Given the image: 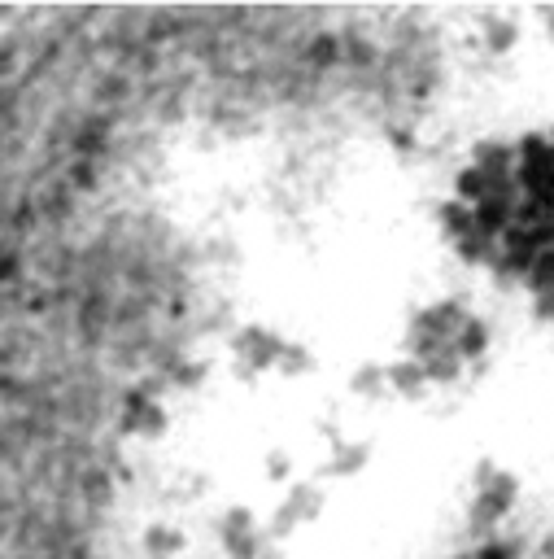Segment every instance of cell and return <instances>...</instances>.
<instances>
[{
  "instance_id": "cell-1",
  "label": "cell",
  "mask_w": 554,
  "mask_h": 559,
  "mask_svg": "<svg viewBox=\"0 0 554 559\" xmlns=\"http://www.w3.org/2000/svg\"><path fill=\"white\" fill-rule=\"evenodd\" d=\"M515 498H520V481H515L507 468H498V472H493V477L476 490L472 507H467V529L480 533V538H493V529H498L502 520L511 516Z\"/></svg>"
},
{
  "instance_id": "cell-2",
  "label": "cell",
  "mask_w": 554,
  "mask_h": 559,
  "mask_svg": "<svg viewBox=\"0 0 554 559\" xmlns=\"http://www.w3.org/2000/svg\"><path fill=\"white\" fill-rule=\"evenodd\" d=\"M232 350H236V376L254 380V376L267 372V367H275V359H280V350H284V337H275L271 328L249 324V328L236 332Z\"/></svg>"
},
{
  "instance_id": "cell-3",
  "label": "cell",
  "mask_w": 554,
  "mask_h": 559,
  "mask_svg": "<svg viewBox=\"0 0 554 559\" xmlns=\"http://www.w3.org/2000/svg\"><path fill=\"white\" fill-rule=\"evenodd\" d=\"M319 511H323V490L319 485H293L288 490V498L280 503V511H275V520L267 529H262V542H280L288 538L297 525H306V520H319Z\"/></svg>"
},
{
  "instance_id": "cell-4",
  "label": "cell",
  "mask_w": 554,
  "mask_h": 559,
  "mask_svg": "<svg viewBox=\"0 0 554 559\" xmlns=\"http://www.w3.org/2000/svg\"><path fill=\"white\" fill-rule=\"evenodd\" d=\"M467 324V306L459 297H445V302H432L424 311L411 315V332L406 337H428V341H441V346H450V337Z\"/></svg>"
},
{
  "instance_id": "cell-5",
  "label": "cell",
  "mask_w": 554,
  "mask_h": 559,
  "mask_svg": "<svg viewBox=\"0 0 554 559\" xmlns=\"http://www.w3.org/2000/svg\"><path fill=\"white\" fill-rule=\"evenodd\" d=\"M219 538H223V546H227V555L232 559H262V529L254 525V511L249 507L227 511Z\"/></svg>"
},
{
  "instance_id": "cell-6",
  "label": "cell",
  "mask_w": 554,
  "mask_h": 559,
  "mask_svg": "<svg viewBox=\"0 0 554 559\" xmlns=\"http://www.w3.org/2000/svg\"><path fill=\"white\" fill-rule=\"evenodd\" d=\"M384 385H389V394H402V398H424L428 394V376L415 359H393L389 367H384Z\"/></svg>"
},
{
  "instance_id": "cell-7",
  "label": "cell",
  "mask_w": 554,
  "mask_h": 559,
  "mask_svg": "<svg viewBox=\"0 0 554 559\" xmlns=\"http://www.w3.org/2000/svg\"><path fill=\"white\" fill-rule=\"evenodd\" d=\"M367 459H371V446L367 442H336L332 446V459H323V477L345 481V477H354V472H363Z\"/></svg>"
},
{
  "instance_id": "cell-8",
  "label": "cell",
  "mask_w": 554,
  "mask_h": 559,
  "mask_svg": "<svg viewBox=\"0 0 554 559\" xmlns=\"http://www.w3.org/2000/svg\"><path fill=\"white\" fill-rule=\"evenodd\" d=\"M450 350L459 354L463 363H467V359L480 363V359H485V350H489V324H485L480 315H467V324L450 337Z\"/></svg>"
},
{
  "instance_id": "cell-9",
  "label": "cell",
  "mask_w": 554,
  "mask_h": 559,
  "mask_svg": "<svg viewBox=\"0 0 554 559\" xmlns=\"http://www.w3.org/2000/svg\"><path fill=\"white\" fill-rule=\"evenodd\" d=\"M472 223H476V232L485 236V241H493V245H498V236L511 228V206H507V201L480 197L476 206H472Z\"/></svg>"
},
{
  "instance_id": "cell-10",
  "label": "cell",
  "mask_w": 554,
  "mask_h": 559,
  "mask_svg": "<svg viewBox=\"0 0 554 559\" xmlns=\"http://www.w3.org/2000/svg\"><path fill=\"white\" fill-rule=\"evenodd\" d=\"M472 166L476 171H515V149H511V140H502V136H485V140H476L472 145Z\"/></svg>"
},
{
  "instance_id": "cell-11",
  "label": "cell",
  "mask_w": 554,
  "mask_h": 559,
  "mask_svg": "<svg viewBox=\"0 0 554 559\" xmlns=\"http://www.w3.org/2000/svg\"><path fill=\"white\" fill-rule=\"evenodd\" d=\"M437 219H441V232H445V241H463V236H472L476 232V223H472V206H463V201H441L437 206Z\"/></svg>"
},
{
  "instance_id": "cell-12",
  "label": "cell",
  "mask_w": 554,
  "mask_h": 559,
  "mask_svg": "<svg viewBox=\"0 0 554 559\" xmlns=\"http://www.w3.org/2000/svg\"><path fill=\"white\" fill-rule=\"evenodd\" d=\"M520 44V22L515 18H502V14H485V49L493 57L511 53Z\"/></svg>"
},
{
  "instance_id": "cell-13",
  "label": "cell",
  "mask_w": 554,
  "mask_h": 559,
  "mask_svg": "<svg viewBox=\"0 0 554 559\" xmlns=\"http://www.w3.org/2000/svg\"><path fill=\"white\" fill-rule=\"evenodd\" d=\"M419 367H424L428 385H454V380L463 376V359H459V354H454L450 346H441L437 354H428V359L419 363Z\"/></svg>"
},
{
  "instance_id": "cell-14",
  "label": "cell",
  "mask_w": 554,
  "mask_h": 559,
  "mask_svg": "<svg viewBox=\"0 0 554 559\" xmlns=\"http://www.w3.org/2000/svg\"><path fill=\"white\" fill-rule=\"evenodd\" d=\"M349 389H354L358 398H384L389 394V385H384V363H363L349 376Z\"/></svg>"
},
{
  "instance_id": "cell-15",
  "label": "cell",
  "mask_w": 554,
  "mask_h": 559,
  "mask_svg": "<svg viewBox=\"0 0 554 559\" xmlns=\"http://www.w3.org/2000/svg\"><path fill=\"white\" fill-rule=\"evenodd\" d=\"M306 62L315 66V70H328V66H336L341 62V40H336V35H315V40L306 44Z\"/></svg>"
},
{
  "instance_id": "cell-16",
  "label": "cell",
  "mask_w": 554,
  "mask_h": 559,
  "mask_svg": "<svg viewBox=\"0 0 554 559\" xmlns=\"http://www.w3.org/2000/svg\"><path fill=\"white\" fill-rule=\"evenodd\" d=\"M275 367H280L284 376H306V372H315V354H310L306 346H297V341H284Z\"/></svg>"
},
{
  "instance_id": "cell-17",
  "label": "cell",
  "mask_w": 554,
  "mask_h": 559,
  "mask_svg": "<svg viewBox=\"0 0 554 559\" xmlns=\"http://www.w3.org/2000/svg\"><path fill=\"white\" fill-rule=\"evenodd\" d=\"M493 249H498V245H493V241H485V236H480V232L463 236V241H454V254H459V263H463V267H485Z\"/></svg>"
},
{
  "instance_id": "cell-18",
  "label": "cell",
  "mask_w": 554,
  "mask_h": 559,
  "mask_svg": "<svg viewBox=\"0 0 554 559\" xmlns=\"http://www.w3.org/2000/svg\"><path fill=\"white\" fill-rule=\"evenodd\" d=\"M480 197H485V175H480L476 166H463V171L454 175V201H463V206H476Z\"/></svg>"
},
{
  "instance_id": "cell-19",
  "label": "cell",
  "mask_w": 554,
  "mask_h": 559,
  "mask_svg": "<svg viewBox=\"0 0 554 559\" xmlns=\"http://www.w3.org/2000/svg\"><path fill=\"white\" fill-rule=\"evenodd\" d=\"M341 57H345V62L349 66H354V70H371V66H376V44H371V40H363V35H345V44H341Z\"/></svg>"
},
{
  "instance_id": "cell-20",
  "label": "cell",
  "mask_w": 554,
  "mask_h": 559,
  "mask_svg": "<svg viewBox=\"0 0 554 559\" xmlns=\"http://www.w3.org/2000/svg\"><path fill=\"white\" fill-rule=\"evenodd\" d=\"M480 175H485V171H480ZM485 197H493V201H507V206H515V201H520L515 175H511V171H489V175H485Z\"/></svg>"
},
{
  "instance_id": "cell-21",
  "label": "cell",
  "mask_w": 554,
  "mask_h": 559,
  "mask_svg": "<svg viewBox=\"0 0 554 559\" xmlns=\"http://www.w3.org/2000/svg\"><path fill=\"white\" fill-rule=\"evenodd\" d=\"M472 559H520V546L515 542H502V538H485L472 551Z\"/></svg>"
},
{
  "instance_id": "cell-22",
  "label": "cell",
  "mask_w": 554,
  "mask_h": 559,
  "mask_svg": "<svg viewBox=\"0 0 554 559\" xmlns=\"http://www.w3.org/2000/svg\"><path fill=\"white\" fill-rule=\"evenodd\" d=\"M149 546H153V555H171V551H179V533H171V529H153V533H149Z\"/></svg>"
},
{
  "instance_id": "cell-23",
  "label": "cell",
  "mask_w": 554,
  "mask_h": 559,
  "mask_svg": "<svg viewBox=\"0 0 554 559\" xmlns=\"http://www.w3.org/2000/svg\"><path fill=\"white\" fill-rule=\"evenodd\" d=\"M533 315L541 319V324H554V289H546V293L533 297Z\"/></svg>"
},
{
  "instance_id": "cell-24",
  "label": "cell",
  "mask_w": 554,
  "mask_h": 559,
  "mask_svg": "<svg viewBox=\"0 0 554 559\" xmlns=\"http://www.w3.org/2000/svg\"><path fill=\"white\" fill-rule=\"evenodd\" d=\"M389 140L397 153H415V132L411 127H389Z\"/></svg>"
},
{
  "instance_id": "cell-25",
  "label": "cell",
  "mask_w": 554,
  "mask_h": 559,
  "mask_svg": "<svg viewBox=\"0 0 554 559\" xmlns=\"http://www.w3.org/2000/svg\"><path fill=\"white\" fill-rule=\"evenodd\" d=\"M288 472H293V463H288V455H271V459H267V477H271V481H284Z\"/></svg>"
},
{
  "instance_id": "cell-26",
  "label": "cell",
  "mask_w": 554,
  "mask_h": 559,
  "mask_svg": "<svg viewBox=\"0 0 554 559\" xmlns=\"http://www.w3.org/2000/svg\"><path fill=\"white\" fill-rule=\"evenodd\" d=\"M537 18L546 22V27H550V35H554V5H541V9H537Z\"/></svg>"
},
{
  "instance_id": "cell-27",
  "label": "cell",
  "mask_w": 554,
  "mask_h": 559,
  "mask_svg": "<svg viewBox=\"0 0 554 559\" xmlns=\"http://www.w3.org/2000/svg\"><path fill=\"white\" fill-rule=\"evenodd\" d=\"M546 140H550V158H554V127H550V132H546Z\"/></svg>"
},
{
  "instance_id": "cell-28",
  "label": "cell",
  "mask_w": 554,
  "mask_h": 559,
  "mask_svg": "<svg viewBox=\"0 0 554 559\" xmlns=\"http://www.w3.org/2000/svg\"><path fill=\"white\" fill-rule=\"evenodd\" d=\"M459 559H472V551H463V555H459Z\"/></svg>"
}]
</instances>
